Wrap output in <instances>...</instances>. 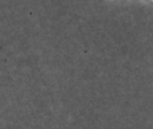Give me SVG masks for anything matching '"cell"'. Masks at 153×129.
I'll return each mask as SVG.
<instances>
[]
</instances>
